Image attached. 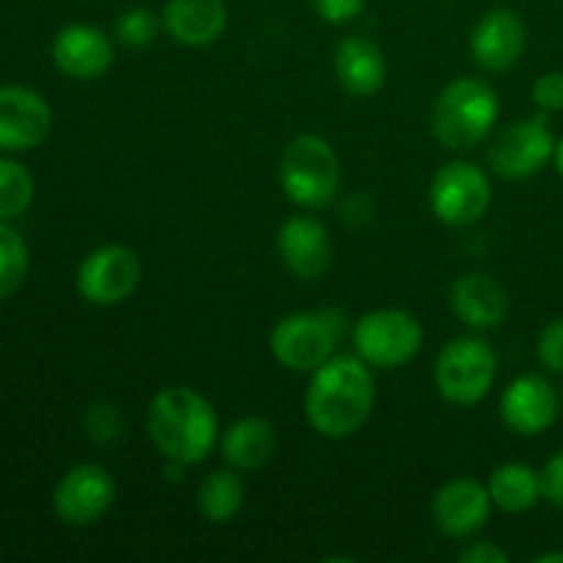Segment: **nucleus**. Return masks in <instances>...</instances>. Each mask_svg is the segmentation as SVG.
Instances as JSON below:
<instances>
[{
    "label": "nucleus",
    "instance_id": "obj_1",
    "mask_svg": "<svg viewBox=\"0 0 563 563\" xmlns=\"http://www.w3.org/2000/svg\"><path fill=\"white\" fill-rule=\"evenodd\" d=\"M306 418L328 440L352 438L374 410V377L357 355H333L311 374L306 388Z\"/></svg>",
    "mask_w": 563,
    "mask_h": 563
},
{
    "label": "nucleus",
    "instance_id": "obj_2",
    "mask_svg": "<svg viewBox=\"0 0 563 563\" xmlns=\"http://www.w3.org/2000/svg\"><path fill=\"white\" fill-rule=\"evenodd\" d=\"M148 438L168 465H201L218 445V412L187 385L157 390L146 416Z\"/></svg>",
    "mask_w": 563,
    "mask_h": 563
},
{
    "label": "nucleus",
    "instance_id": "obj_3",
    "mask_svg": "<svg viewBox=\"0 0 563 563\" xmlns=\"http://www.w3.org/2000/svg\"><path fill=\"white\" fill-rule=\"evenodd\" d=\"M500 102L495 88L476 77L451 80L432 108V135L451 152H471L493 135Z\"/></svg>",
    "mask_w": 563,
    "mask_h": 563
},
{
    "label": "nucleus",
    "instance_id": "obj_4",
    "mask_svg": "<svg viewBox=\"0 0 563 563\" xmlns=\"http://www.w3.org/2000/svg\"><path fill=\"white\" fill-rule=\"evenodd\" d=\"M346 335V317L339 308L295 311L280 319L269 333V350L284 368L295 374H313L339 355Z\"/></svg>",
    "mask_w": 563,
    "mask_h": 563
},
{
    "label": "nucleus",
    "instance_id": "obj_5",
    "mask_svg": "<svg viewBox=\"0 0 563 563\" xmlns=\"http://www.w3.org/2000/svg\"><path fill=\"white\" fill-rule=\"evenodd\" d=\"M278 179L286 198L302 209H322L341 185V159L324 137L297 135L280 154Z\"/></svg>",
    "mask_w": 563,
    "mask_h": 563
},
{
    "label": "nucleus",
    "instance_id": "obj_6",
    "mask_svg": "<svg viewBox=\"0 0 563 563\" xmlns=\"http://www.w3.org/2000/svg\"><path fill=\"white\" fill-rule=\"evenodd\" d=\"M498 377V355L473 335L451 339L434 363V385L440 396L456 407H473L493 390Z\"/></svg>",
    "mask_w": 563,
    "mask_h": 563
},
{
    "label": "nucleus",
    "instance_id": "obj_7",
    "mask_svg": "<svg viewBox=\"0 0 563 563\" xmlns=\"http://www.w3.org/2000/svg\"><path fill=\"white\" fill-rule=\"evenodd\" d=\"M357 357L372 368L407 366L421 352L423 328L410 311L377 308L363 313L352 328Z\"/></svg>",
    "mask_w": 563,
    "mask_h": 563
},
{
    "label": "nucleus",
    "instance_id": "obj_8",
    "mask_svg": "<svg viewBox=\"0 0 563 563\" xmlns=\"http://www.w3.org/2000/svg\"><path fill=\"white\" fill-rule=\"evenodd\" d=\"M555 135L550 130L548 113L539 110L531 119H520L500 130L493 137L487 152V163L500 179L520 181L539 174L548 163H553Z\"/></svg>",
    "mask_w": 563,
    "mask_h": 563
},
{
    "label": "nucleus",
    "instance_id": "obj_9",
    "mask_svg": "<svg viewBox=\"0 0 563 563\" xmlns=\"http://www.w3.org/2000/svg\"><path fill=\"white\" fill-rule=\"evenodd\" d=\"M493 203L489 176L467 159H454L434 174L429 187V207L445 225H473Z\"/></svg>",
    "mask_w": 563,
    "mask_h": 563
},
{
    "label": "nucleus",
    "instance_id": "obj_10",
    "mask_svg": "<svg viewBox=\"0 0 563 563\" xmlns=\"http://www.w3.org/2000/svg\"><path fill=\"white\" fill-rule=\"evenodd\" d=\"M143 278L137 253L126 245H102L82 258L77 269V291L91 306H119L135 295Z\"/></svg>",
    "mask_w": 563,
    "mask_h": 563
},
{
    "label": "nucleus",
    "instance_id": "obj_11",
    "mask_svg": "<svg viewBox=\"0 0 563 563\" xmlns=\"http://www.w3.org/2000/svg\"><path fill=\"white\" fill-rule=\"evenodd\" d=\"M115 482L102 465H77L66 473L53 493V509L66 526H93L110 511Z\"/></svg>",
    "mask_w": 563,
    "mask_h": 563
},
{
    "label": "nucleus",
    "instance_id": "obj_12",
    "mask_svg": "<svg viewBox=\"0 0 563 563\" xmlns=\"http://www.w3.org/2000/svg\"><path fill=\"white\" fill-rule=\"evenodd\" d=\"M561 394L542 374H522L500 396V421L522 438L544 434L559 421Z\"/></svg>",
    "mask_w": 563,
    "mask_h": 563
},
{
    "label": "nucleus",
    "instance_id": "obj_13",
    "mask_svg": "<svg viewBox=\"0 0 563 563\" xmlns=\"http://www.w3.org/2000/svg\"><path fill=\"white\" fill-rule=\"evenodd\" d=\"M53 130V110L47 99L25 86L0 88V148L27 152L36 148Z\"/></svg>",
    "mask_w": 563,
    "mask_h": 563
},
{
    "label": "nucleus",
    "instance_id": "obj_14",
    "mask_svg": "<svg viewBox=\"0 0 563 563\" xmlns=\"http://www.w3.org/2000/svg\"><path fill=\"white\" fill-rule=\"evenodd\" d=\"M489 515H493V498L476 478H451L432 498L434 526L451 539H467L478 533L489 522Z\"/></svg>",
    "mask_w": 563,
    "mask_h": 563
},
{
    "label": "nucleus",
    "instance_id": "obj_15",
    "mask_svg": "<svg viewBox=\"0 0 563 563\" xmlns=\"http://www.w3.org/2000/svg\"><path fill=\"white\" fill-rule=\"evenodd\" d=\"M278 256L295 278H322L333 262V242L322 220L311 214H295L284 220L278 229Z\"/></svg>",
    "mask_w": 563,
    "mask_h": 563
},
{
    "label": "nucleus",
    "instance_id": "obj_16",
    "mask_svg": "<svg viewBox=\"0 0 563 563\" xmlns=\"http://www.w3.org/2000/svg\"><path fill=\"white\" fill-rule=\"evenodd\" d=\"M53 60L71 80H97L113 66V42L88 22H71L53 38Z\"/></svg>",
    "mask_w": 563,
    "mask_h": 563
},
{
    "label": "nucleus",
    "instance_id": "obj_17",
    "mask_svg": "<svg viewBox=\"0 0 563 563\" xmlns=\"http://www.w3.org/2000/svg\"><path fill=\"white\" fill-rule=\"evenodd\" d=\"M528 31L511 9H493L476 22L471 33V55L482 69L509 71L526 53Z\"/></svg>",
    "mask_w": 563,
    "mask_h": 563
},
{
    "label": "nucleus",
    "instance_id": "obj_18",
    "mask_svg": "<svg viewBox=\"0 0 563 563\" xmlns=\"http://www.w3.org/2000/svg\"><path fill=\"white\" fill-rule=\"evenodd\" d=\"M163 27L185 47H209L223 36L229 9L223 0H165Z\"/></svg>",
    "mask_w": 563,
    "mask_h": 563
},
{
    "label": "nucleus",
    "instance_id": "obj_19",
    "mask_svg": "<svg viewBox=\"0 0 563 563\" xmlns=\"http://www.w3.org/2000/svg\"><path fill=\"white\" fill-rule=\"evenodd\" d=\"M451 311L467 328L489 330L498 328L509 313V297L495 278L484 273H467L451 286Z\"/></svg>",
    "mask_w": 563,
    "mask_h": 563
},
{
    "label": "nucleus",
    "instance_id": "obj_20",
    "mask_svg": "<svg viewBox=\"0 0 563 563\" xmlns=\"http://www.w3.org/2000/svg\"><path fill=\"white\" fill-rule=\"evenodd\" d=\"M333 66L339 86L352 97H374L388 77L383 49L366 36L341 38L333 55Z\"/></svg>",
    "mask_w": 563,
    "mask_h": 563
},
{
    "label": "nucleus",
    "instance_id": "obj_21",
    "mask_svg": "<svg viewBox=\"0 0 563 563\" xmlns=\"http://www.w3.org/2000/svg\"><path fill=\"white\" fill-rule=\"evenodd\" d=\"M225 465L240 473L262 471L278 451V432L262 416H245L231 423L220 438Z\"/></svg>",
    "mask_w": 563,
    "mask_h": 563
},
{
    "label": "nucleus",
    "instance_id": "obj_22",
    "mask_svg": "<svg viewBox=\"0 0 563 563\" xmlns=\"http://www.w3.org/2000/svg\"><path fill=\"white\" fill-rule=\"evenodd\" d=\"M487 489L495 509L506 511V515H526L544 498L542 473L522 462H506V465L495 467Z\"/></svg>",
    "mask_w": 563,
    "mask_h": 563
},
{
    "label": "nucleus",
    "instance_id": "obj_23",
    "mask_svg": "<svg viewBox=\"0 0 563 563\" xmlns=\"http://www.w3.org/2000/svg\"><path fill=\"white\" fill-rule=\"evenodd\" d=\"M198 511L207 522L223 526L231 522L245 506V484H242L240 471L234 467H220L212 471L201 484H198L196 495Z\"/></svg>",
    "mask_w": 563,
    "mask_h": 563
},
{
    "label": "nucleus",
    "instance_id": "obj_24",
    "mask_svg": "<svg viewBox=\"0 0 563 563\" xmlns=\"http://www.w3.org/2000/svg\"><path fill=\"white\" fill-rule=\"evenodd\" d=\"M27 245L11 225L0 223V300H9L27 278Z\"/></svg>",
    "mask_w": 563,
    "mask_h": 563
},
{
    "label": "nucleus",
    "instance_id": "obj_25",
    "mask_svg": "<svg viewBox=\"0 0 563 563\" xmlns=\"http://www.w3.org/2000/svg\"><path fill=\"white\" fill-rule=\"evenodd\" d=\"M31 201L33 176L27 174L25 165L0 157V223L20 218Z\"/></svg>",
    "mask_w": 563,
    "mask_h": 563
},
{
    "label": "nucleus",
    "instance_id": "obj_26",
    "mask_svg": "<svg viewBox=\"0 0 563 563\" xmlns=\"http://www.w3.org/2000/svg\"><path fill=\"white\" fill-rule=\"evenodd\" d=\"M159 25H163V20H157L154 11H148L146 5H132V9L121 11L119 20H115V36L124 47L141 49L157 38Z\"/></svg>",
    "mask_w": 563,
    "mask_h": 563
},
{
    "label": "nucleus",
    "instance_id": "obj_27",
    "mask_svg": "<svg viewBox=\"0 0 563 563\" xmlns=\"http://www.w3.org/2000/svg\"><path fill=\"white\" fill-rule=\"evenodd\" d=\"M86 429L97 443H113L121 438L124 429V418H121L119 407L110 401H97L86 410Z\"/></svg>",
    "mask_w": 563,
    "mask_h": 563
},
{
    "label": "nucleus",
    "instance_id": "obj_28",
    "mask_svg": "<svg viewBox=\"0 0 563 563\" xmlns=\"http://www.w3.org/2000/svg\"><path fill=\"white\" fill-rule=\"evenodd\" d=\"M537 355L548 372L563 374V317L544 324L537 341Z\"/></svg>",
    "mask_w": 563,
    "mask_h": 563
},
{
    "label": "nucleus",
    "instance_id": "obj_29",
    "mask_svg": "<svg viewBox=\"0 0 563 563\" xmlns=\"http://www.w3.org/2000/svg\"><path fill=\"white\" fill-rule=\"evenodd\" d=\"M531 99L542 113H561L563 110V71H544L533 80Z\"/></svg>",
    "mask_w": 563,
    "mask_h": 563
},
{
    "label": "nucleus",
    "instance_id": "obj_30",
    "mask_svg": "<svg viewBox=\"0 0 563 563\" xmlns=\"http://www.w3.org/2000/svg\"><path fill=\"white\" fill-rule=\"evenodd\" d=\"M542 495L548 504H553L555 509H563V449L555 451L548 462H544L542 471Z\"/></svg>",
    "mask_w": 563,
    "mask_h": 563
},
{
    "label": "nucleus",
    "instance_id": "obj_31",
    "mask_svg": "<svg viewBox=\"0 0 563 563\" xmlns=\"http://www.w3.org/2000/svg\"><path fill=\"white\" fill-rule=\"evenodd\" d=\"M366 0H313V9L330 25H344L352 22L363 11Z\"/></svg>",
    "mask_w": 563,
    "mask_h": 563
},
{
    "label": "nucleus",
    "instance_id": "obj_32",
    "mask_svg": "<svg viewBox=\"0 0 563 563\" xmlns=\"http://www.w3.org/2000/svg\"><path fill=\"white\" fill-rule=\"evenodd\" d=\"M462 563H509L511 555L495 542H473L460 553Z\"/></svg>",
    "mask_w": 563,
    "mask_h": 563
},
{
    "label": "nucleus",
    "instance_id": "obj_33",
    "mask_svg": "<svg viewBox=\"0 0 563 563\" xmlns=\"http://www.w3.org/2000/svg\"><path fill=\"white\" fill-rule=\"evenodd\" d=\"M553 165H555V174L563 179V137L555 141V152H553Z\"/></svg>",
    "mask_w": 563,
    "mask_h": 563
},
{
    "label": "nucleus",
    "instance_id": "obj_34",
    "mask_svg": "<svg viewBox=\"0 0 563 563\" xmlns=\"http://www.w3.org/2000/svg\"><path fill=\"white\" fill-rule=\"evenodd\" d=\"M533 563H563V553H542V555H537V559H533Z\"/></svg>",
    "mask_w": 563,
    "mask_h": 563
},
{
    "label": "nucleus",
    "instance_id": "obj_35",
    "mask_svg": "<svg viewBox=\"0 0 563 563\" xmlns=\"http://www.w3.org/2000/svg\"><path fill=\"white\" fill-rule=\"evenodd\" d=\"M561 407H563V388H561Z\"/></svg>",
    "mask_w": 563,
    "mask_h": 563
}]
</instances>
